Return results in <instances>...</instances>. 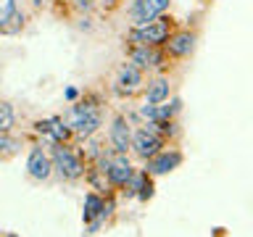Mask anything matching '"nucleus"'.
<instances>
[{"mask_svg": "<svg viewBox=\"0 0 253 237\" xmlns=\"http://www.w3.org/2000/svg\"><path fill=\"white\" fill-rule=\"evenodd\" d=\"M179 106H182V103H179L177 98H174L171 103H169V100H166V103H158V106H150V103H145V106L140 108V114L145 116L148 121H169V118L179 111Z\"/></svg>", "mask_w": 253, "mask_h": 237, "instance_id": "nucleus-12", "label": "nucleus"}, {"mask_svg": "<svg viewBox=\"0 0 253 237\" xmlns=\"http://www.w3.org/2000/svg\"><path fill=\"white\" fill-rule=\"evenodd\" d=\"M158 61H161V53H156V47H148V45H132L129 50V63H134L137 69L148 71V69H156Z\"/></svg>", "mask_w": 253, "mask_h": 237, "instance_id": "nucleus-13", "label": "nucleus"}, {"mask_svg": "<svg viewBox=\"0 0 253 237\" xmlns=\"http://www.w3.org/2000/svg\"><path fill=\"white\" fill-rule=\"evenodd\" d=\"M27 171H29L32 179H47L53 171V158L47 153H42L40 148H35L27 158Z\"/></svg>", "mask_w": 253, "mask_h": 237, "instance_id": "nucleus-9", "label": "nucleus"}, {"mask_svg": "<svg viewBox=\"0 0 253 237\" xmlns=\"http://www.w3.org/2000/svg\"><path fill=\"white\" fill-rule=\"evenodd\" d=\"M66 98H69V100L77 98V90H74V87H69V90H66Z\"/></svg>", "mask_w": 253, "mask_h": 237, "instance_id": "nucleus-18", "label": "nucleus"}, {"mask_svg": "<svg viewBox=\"0 0 253 237\" xmlns=\"http://www.w3.org/2000/svg\"><path fill=\"white\" fill-rule=\"evenodd\" d=\"M100 171L108 174V182L116 187H126L134 177L129 158H126V153H119V150H114L111 158H100Z\"/></svg>", "mask_w": 253, "mask_h": 237, "instance_id": "nucleus-3", "label": "nucleus"}, {"mask_svg": "<svg viewBox=\"0 0 253 237\" xmlns=\"http://www.w3.org/2000/svg\"><path fill=\"white\" fill-rule=\"evenodd\" d=\"M100 3H103V5H106V8H114V5L119 3V0H100Z\"/></svg>", "mask_w": 253, "mask_h": 237, "instance_id": "nucleus-19", "label": "nucleus"}, {"mask_svg": "<svg viewBox=\"0 0 253 237\" xmlns=\"http://www.w3.org/2000/svg\"><path fill=\"white\" fill-rule=\"evenodd\" d=\"M100 124H103V111H100L98 103H92V100L77 103V106L69 111V126L74 134H79V137L95 134Z\"/></svg>", "mask_w": 253, "mask_h": 237, "instance_id": "nucleus-1", "label": "nucleus"}, {"mask_svg": "<svg viewBox=\"0 0 253 237\" xmlns=\"http://www.w3.org/2000/svg\"><path fill=\"white\" fill-rule=\"evenodd\" d=\"M193 47H195L193 32H177L174 37H169V55H174V58H185V55L193 53Z\"/></svg>", "mask_w": 253, "mask_h": 237, "instance_id": "nucleus-14", "label": "nucleus"}, {"mask_svg": "<svg viewBox=\"0 0 253 237\" xmlns=\"http://www.w3.org/2000/svg\"><path fill=\"white\" fill-rule=\"evenodd\" d=\"M53 169L61 174V177H66V179H79L84 174V166L82 161H79V156L74 153L71 148H66L61 142L58 148H53Z\"/></svg>", "mask_w": 253, "mask_h": 237, "instance_id": "nucleus-4", "label": "nucleus"}, {"mask_svg": "<svg viewBox=\"0 0 253 237\" xmlns=\"http://www.w3.org/2000/svg\"><path fill=\"white\" fill-rule=\"evenodd\" d=\"M16 19V0H0V29L8 27V21Z\"/></svg>", "mask_w": 253, "mask_h": 237, "instance_id": "nucleus-16", "label": "nucleus"}, {"mask_svg": "<svg viewBox=\"0 0 253 237\" xmlns=\"http://www.w3.org/2000/svg\"><path fill=\"white\" fill-rule=\"evenodd\" d=\"M77 3H79V0H77Z\"/></svg>", "mask_w": 253, "mask_h": 237, "instance_id": "nucleus-20", "label": "nucleus"}, {"mask_svg": "<svg viewBox=\"0 0 253 237\" xmlns=\"http://www.w3.org/2000/svg\"><path fill=\"white\" fill-rule=\"evenodd\" d=\"M169 35H171V19L161 16V19H156L150 24H142V27H132L129 35H126V40H129L132 45L158 47V45H164L166 40H169Z\"/></svg>", "mask_w": 253, "mask_h": 237, "instance_id": "nucleus-2", "label": "nucleus"}, {"mask_svg": "<svg viewBox=\"0 0 253 237\" xmlns=\"http://www.w3.org/2000/svg\"><path fill=\"white\" fill-rule=\"evenodd\" d=\"M111 145H114V150H119V153H126V150L132 148V129H129V121H126L124 116H116L114 121H111Z\"/></svg>", "mask_w": 253, "mask_h": 237, "instance_id": "nucleus-8", "label": "nucleus"}, {"mask_svg": "<svg viewBox=\"0 0 253 237\" xmlns=\"http://www.w3.org/2000/svg\"><path fill=\"white\" fill-rule=\"evenodd\" d=\"M182 163V153L179 150H164V153L153 156L148 161V171L150 174H169Z\"/></svg>", "mask_w": 253, "mask_h": 237, "instance_id": "nucleus-11", "label": "nucleus"}, {"mask_svg": "<svg viewBox=\"0 0 253 237\" xmlns=\"http://www.w3.org/2000/svg\"><path fill=\"white\" fill-rule=\"evenodd\" d=\"M13 126V108L0 100V134H5Z\"/></svg>", "mask_w": 253, "mask_h": 237, "instance_id": "nucleus-17", "label": "nucleus"}, {"mask_svg": "<svg viewBox=\"0 0 253 237\" xmlns=\"http://www.w3.org/2000/svg\"><path fill=\"white\" fill-rule=\"evenodd\" d=\"M35 126H37L40 134H45L50 142H55V145L66 142L69 132H71V126H66V124H63V118H58V116H50V118H45V121H37Z\"/></svg>", "mask_w": 253, "mask_h": 237, "instance_id": "nucleus-10", "label": "nucleus"}, {"mask_svg": "<svg viewBox=\"0 0 253 237\" xmlns=\"http://www.w3.org/2000/svg\"><path fill=\"white\" fill-rule=\"evenodd\" d=\"M171 0H134L132 8H129V16H132V24L134 27H142V24H150L156 19H161L164 11L169 8Z\"/></svg>", "mask_w": 253, "mask_h": 237, "instance_id": "nucleus-5", "label": "nucleus"}, {"mask_svg": "<svg viewBox=\"0 0 253 237\" xmlns=\"http://www.w3.org/2000/svg\"><path fill=\"white\" fill-rule=\"evenodd\" d=\"M171 95V84L166 77H158L153 82H148V90H145V103L150 106H158V103H166Z\"/></svg>", "mask_w": 253, "mask_h": 237, "instance_id": "nucleus-15", "label": "nucleus"}, {"mask_svg": "<svg viewBox=\"0 0 253 237\" xmlns=\"http://www.w3.org/2000/svg\"><path fill=\"white\" fill-rule=\"evenodd\" d=\"M114 84H116L114 90L119 95H134L142 87V69H137L134 63H122Z\"/></svg>", "mask_w": 253, "mask_h": 237, "instance_id": "nucleus-7", "label": "nucleus"}, {"mask_svg": "<svg viewBox=\"0 0 253 237\" xmlns=\"http://www.w3.org/2000/svg\"><path fill=\"white\" fill-rule=\"evenodd\" d=\"M161 145H164V137L156 134V132H150V129H137L134 137H132L134 153H137L140 158H145V161H150L153 156L161 153Z\"/></svg>", "mask_w": 253, "mask_h": 237, "instance_id": "nucleus-6", "label": "nucleus"}]
</instances>
